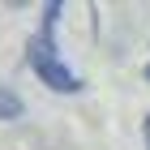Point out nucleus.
I'll list each match as a JSON object with an SVG mask.
<instances>
[{
	"label": "nucleus",
	"instance_id": "1",
	"mask_svg": "<svg viewBox=\"0 0 150 150\" xmlns=\"http://www.w3.org/2000/svg\"><path fill=\"white\" fill-rule=\"evenodd\" d=\"M60 13H64V9H60L56 0L43 4V22H39V30L30 35V43H26V64H30V73L43 81L47 90L77 94L81 90V77L60 60V52H56V22H60Z\"/></svg>",
	"mask_w": 150,
	"mask_h": 150
},
{
	"label": "nucleus",
	"instance_id": "2",
	"mask_svg": "<svg viewBox=\"0 0 150 150\" xmlns=\"http://www.w3.org/2000/svg\"><path fill=\"white\" fill-rule=\"evenodd\" d=\"M26 103H22V94L13 90V86H4L0 81V120H22Z\"/></svg>",
	"mask_w": 150,
	"mask_h": 150
},
{
	"label": "nucleus",
	"instance_id": "3",
	"mask_svg": "<svg viewBox=\"0 0 150 150\" xmlns=\"http://www.w3.org/2000/svg\"><path fill=\"white\" fill-rule=\"evenodd\" d=\"M142 133H146V150H150V116H146V125H142Z\"/></svg>",
	"mask_w": 150,
	"mask_h": 150
},
{
	"label": "nucleus",
	"instance_id": "4",
	"mask_svg": "<svg viewBox=\"0 0 150 150\" xmlns=\"http://www.w3.org/2000/svg\"><path fill=\"white\" fill-rule=\"evenodd\" d=\"M146 77H150V64H146Z\"/></svg>",
	"mask_w": 150,
	"mask_h": 150
}]
</instances>
